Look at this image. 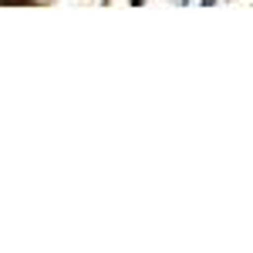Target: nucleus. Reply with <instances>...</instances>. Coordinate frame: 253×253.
<instances>
[{
    "mask_svg": "<svg viewBox=\"0 0 253 253\" xmlns=\"http://www.w3.org/2000/svg\"><path fill=\"white\" fill-rule=\"evenodd\" d=\"M0 3H31V0H0Z\"/></svg>",
    "mask_w": 253,
    "mask_h": 253,
    "instance_id": "f257e3e1",
    "label": "nucleus"
}]
</instances>
